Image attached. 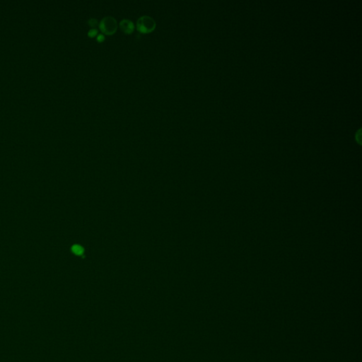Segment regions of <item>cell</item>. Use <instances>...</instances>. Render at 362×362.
Wrapping results in <instances>:
<instances>
[{"instance_id": "obj_1", "label": "cell", "mask_w": 362, "mask_h": 362, "mask_svg": "<svg viewBox=\"0 0 362 362\" xmlns=\"http://www.w3.org/2000/svg\"><path fill=\"white\" fill-rule=\"evenodd\" d=\"M156 21L153 18L149 16H144L137 20V28L142 33H149L155 29Z\"/></svg>"}, {"instance_id": "obj_2", "label": "cell", "mask_w": 362, "mask_h": 362, "mask_svg": "<svg viewBox=\"0 0 362 362\" xmlns=\"http://www.w3.org/2000/svg\"><path fill=\"white\" fill-rule=\"evenodd\" d=\"M101 31L106 35H113L116 33L118 28L117 21L112 16H106L101 21L99 24Z\"/></svg>"}, {"instance_id": "obj_3", "label": "cell", "mask_w": 362, "mask_h": 362, "mask_svg": "<svg viewBox=\"0 0 362 362\" xmlns=\"http://www.w3.org/2000/svg\"><path fill=\"white\" fill-rule=\"evenodd\" d=\"M120 27L121 30L126 34L132 33L134 29V26L133 23L128 19H123L122 21H121L120 23Z\"/></svg>"}, {"instance_id": "obj_4", "label": "cell", "mask_w": 362, "mask_h": 362, "mask_svg": "<svg viewBox=\"0 0 362 362\" xmlns=\"http://www.w3.org/2000/svg\"><path fill=\"white\" fill-rule=\"evenodd\" d=\"M71 251L75 255H79V256L83 255V248L81 246H79V245H74V246L71 247Z\"/></svg>"}, {"instance_id": "obj_5", "label": "cell", "mask_w": 362, "mask_h": 362, "mask_svg": "<svg viewBox=\"0 0 362 362\" xmlns=\"http://www.w3.org/2000/svg\"><path fill=\"white\" fill-rule=\"evenodd\" d=\"M88 23H89V25L91 28H95L98 25V21L96 19H91L88 21Z\"/></svg>"}, {"instance_id": "obj_6", "label": "cell", "mask_w": 362, "mask_h": 362, "mask_svg": "<svg viewBox=\"0 0 362 362\" xmlns=\"http://www.w3.org/2000/svg\"><path fill=\"white\" fill-rule=\"evenodd\" d=\"M97 34H98V31H97L96 29H95V28H92V29H91L90 31H89V33H88V35H89V37H91V38H94V37H95L96 35H97Z\"/></svg>"}, {"instance_id": "obj_7", "label": "cell", "mask_w": 362, "mask_h": 362, "mask_svg": "<svg viewBox=\"0 0 362 362\" xmlns=\"http://www.w3.org/2000/svg\"><path fill=\"white\" fill-rule=\"evenodd\" d=\"M104 40H105V37L103 34H100V35H98V37H97V40H98V42H99V43H101V42L104 41Z\"/></svg>"}]
</instances>
